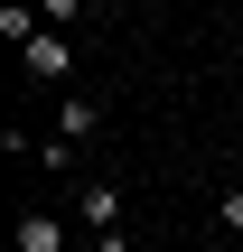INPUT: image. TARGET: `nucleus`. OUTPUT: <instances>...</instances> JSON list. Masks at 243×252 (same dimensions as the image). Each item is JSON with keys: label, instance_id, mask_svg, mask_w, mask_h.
Listing matches in <instances>:
<instances>
[{"label": "nucleus", "instance_id": "nucleus-7", "mask_svg": "<svg viewBox=\"0 0 243 252\" xmlns=\"http://www.w3.org/2000/svg\"><path fill=\"white\" fill-rule=\"evenodd\" d=\"M215 224H234V234H243V187H225V196H215Z\"/></svg>", "mask_w": 243, "mask_h": 252}, {"label": "nucleus", "instance_id": "nucleus-2", "mask_svg": "<svg viewBox=\"0 0 243 252\" xmlns=\"http://www.w3.org/2000/svg\"><path fill=\"white\" fill-rule=\"evenodd\" d=\"M75 215H84L94 234H122V187H112V178H84V196H75Z\"/></svg>", "mask_w": 243, "mask_h": 252}, {"label": "nucleus", "instance_id": "nucleus-6", "mask_svg": "<svg viewBox=\"0 0 243 252\" xmlns=\"http://www.w3.org/2000/svg\"><path fill=\"white\" fill-rule=\"evenodd\" d=\"M84 9H94V0H37V19H47V28H75Z\"/></svg>", "mask_w": 243, "mask_h": 252}, {"label": "nucleus", "instance_id": "nucleus-5", "mask_svg": "<svg viewBox=\"0 0 243 252\" xmlns=\"http://www.w3.org/2000/svg\"><path fill=\"white\" fill-rule=\"evenodd\" d=\"M19 252H66V224L56 215H19Z\"/></svg>", "mask_w": 243, "mask_h": 252}, {"label": "nucleus", "instance_id": "nucleus-1", "mask_svg": "<svg viewBox=\"0 0 243 252\" xmlns=\"http://www.w3.org/2000/svg\"><path fill=\"white\" fill-rule=\"evenodd\" d=\"M94 131H103V103H94V94H66V103H56V131H47V150H37V159H47V168H66Z\"/></svg>", "mask_w": 243, "mask_h": 252}, {"label": "nucleus", "instance_id": "nucleus-8", "mask_svg": "<svg viewBox=\"0 0 243 252\" xmlns=\"http://www.w3.org/2000/svg\"><path fill=\"white\" fill-rule=\"evenodd\" d=\"M94 252H131V234H94Z\"/></svg>", "mask_w": 243, "mask_h": 252}, {"label": "nucleus", "instance_id": "nucleus-4", "mask_svg": "<svg viewBox=\"0 0 243 252\" xmlns=\"http://www.w3.org/2000/svg\"><path fill=\"white\" fill-rule=\"evenodd\" d=\"M0 37H9V47H37V37H47L37 0H0Z\"/></svg>", "mask_w": 243, "mask_h": 252}, {"label": "nucleus", "instance_id": "nucleus-3", "mask_svg": "<svg viewBox=\"0 0 243 252\" xmlns=\"http://www.w3.org/2000/svg\"><path fill=\"white\" fill-rule=\"evenodd\" d=\"M19 56H28V75H37V84H56V75L75 65V47H66V28H47V37H37V47H19Z\"/></svg>", "mask_w": 243, "mask_h": 252}]
</instances>
